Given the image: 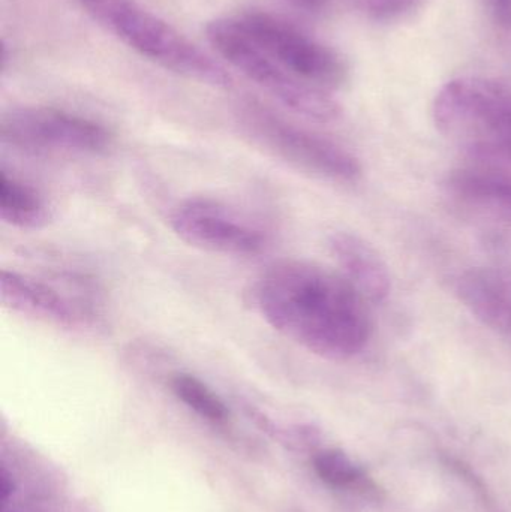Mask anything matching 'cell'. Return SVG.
Listing matches in <instances>:
<instances>
[{
  "label": "cell",
  "mask_w": 511,
  "mask_h": 512,
  "mask_svg": "<svg viewBox=\"0 0 511 512\" xmlns=\"http://www.w3.org/2000/svg\"><path fill=\"white\" fill-rule=\"evenodd\" d=\"M206 38L222 59L294 113L317 122H333L341 116V105L332 92L288 74L252 41L236 17L210 21Z\"/></svg>",
  "instance_id": "4"
},
{
  "label": "cell",
  "mask_w": 511,
  "mask_h": 512,
  "mask_svg": "<svg viewBox=\"0 0 511 512\" xmlns=\"http://www.w3.org/2000/svg\"><path fill=\"white\" fill-rule=\"evenodd\" d=\"M453 209L486 242L511 251V176L500 171L458 170L446 180Z\"/></svg>",
  "instance_id": "9"
},
{
  "label": "cell",
  "mask_w": 511,
  "mask_h": 512,
  "mask_svg": "<svg viewBox=\"0 0 511 512\" xmlns=\"http://www.w3.org/2000/svg\"><path fill=\"white\" fill-rule=\"evenodd\" d=\"M342 2L344 0H285V3L291 8L309 15V17H323Z\"/></svg>",
  "instance_id": "17"
},
{
  "label": "cell",
  "mask_w": 511,
  "mask_h": 512,
  "mask_svg": "<svg viewBox=\"0 0 511 512\" xmlns=\"http://www.w3.org/2000/svg\"><path fill=\"white\" fill-rule=\"evenodd\" d=\"M0 301L6 309L39 321L57 325L78 322L77 312L60 292L17 271H0Z\"/></svg>",
  "instance_id": "12"
},
{
  "label": "cell",
  "mask_w": 511,
  "mask_h": 512,
  "mask_svg": "<svg viewBox=\"0 0 511 512\" xmlns=\"http://www.w3.org/2000/svg\"><path fill=\"white\" fill-rule=\"evenodd\" d=\"M456 294L483 324L511 336V264L465 271L456 282Z\"/></svg>",
  "instance_id": "10"
},
{
  "label": "cell",
  "mask_w": 511,
  "mask_h": 512,
  "mask_svg": "<svg viewBox=\"0 0 511 512\" xmlns=\"http://www.w3.org/2000/svg\"><path fill=\"white\" fill-rule=\"evenodd\" d=\"M254 297L273 330L326 360H350L371 339L368 301L344 274L317 262H275L261 274Z\"/></svg>",
  "instance_id": "1"
},
{
  "label": "cell",
  "mask_w": 511,
  "mask_h": 512,
  "mask_svg": "<svg viewBox=\"0 0 511 512\" xmlns=\"http://www.w3.org/2000/svg\"><path fill=\"white\" fill-rule=\"evenodd\" d=\"M330 251L342 274L366 301L381 303L389 297L392 288L389 268L374 246L356 234L339 231L330 237Z\"/></svg>",
  "instance_id": "11"
},
{
  "label": "cell",
  "mask_w": 511,
  "mask_h": 512,
  "mask_svg": "<svg viewBox=\"0 0 511 512\" xmlns=\"http://www.w3.org/2000/svg\"><path fill=\"white\" fill-rule=\"evenodd\" d=\"M0 477H2V498L3 501H5V499L8 498L9 493L12 492V483L8 484L9 477L8 474H6L5 469H2V475H0Z\"/></svg>",
  "instance_id": "19"
},
{
  "label": "cell",
  "mask_w": 511,
  "mask_h": 512,
  "mask_svg": "<svg viewBox=\"0 0 511 512\" xmlns=\"http://www.w3.org/2000/svg\"><path fill=\"white\" fill-rule=\"evenodd\" d=\"M354 8L359 9L365 17L372 21L404 20L416 12L425 0H348Z\"/></svg>",
  "instance_id": "16"
},
{
  "label": "cell",
  "mask_w": 511,
  "mask_h": 512,
  "mask_svg": "<svg viewBox=\"0 0 511 512\" xmlns=\"http://www.w3.org/2000/svg\"><path fill=\"white\" fill-rule=\"evenodd\" d=\"M0 219L17 230L38 231L47 227L51 213L35 189L0 171Z\"/></svg>",
  "instance_id": "14"
},
{
  "label": "cell",
  "mask_w": 511,
  "mask_h": 512,
  "mask_svg": "<svg viewBox=\"0 0 511 512\" xmlns=\"http://www.w3.org/2000/svg\"><path fill=\"white\" fill-rule=\"evenodd\" d=\"M486 9L501 30L511 33V0H486Z\"/></svg>",
  "instance_id": "18"
},
{
  "label": "cell",
  "mask_w": 511,
  "mask_h": 512,
  "mask_svg": "<svg viewBox=\"0 0 511 512\" xmlns=\"http://www.w3.org/2000/svg\"><path fill=\"white\" fill-rule=\"evenodd\" d=\"M171 230L189 246L213 254L252 256L267 248V234L248 218L218 201L194 198L177 204Z\"/></svg>",
  "instance_id": "8"
},
{
  "label": "cell",
  "mask_w": 511,
  "mask_h": 512,
  "mask_svg": "<svg viewBox=\"0 0 511 512\" xmlns=\"http://www.w3.org/2000/svg\"><path fill=\"white\" fill-rule=\"evenodd\" d=\"M435 126L446 140L479 158L511 159V86L482 77L449 81L435 96Z\"/></svg>",
  "instance_id": "3"
},
{
  "label": "cell",
  "mask_w": 511,
  "mask_h": 512,
  "mask_svg": "<svg viewBox=\"0 0 511 512\" xmlns=\"http://www.w3.org/2000/svg\"><path fill=\"white\" fill-rule=\"evenodd\" d=\"M236 18L252 41L293 77L327 92L347 83L344 57L291 21L266 11L243 12Z\"/></svg>",
  "instance_id": "6"
},
{
  "label": "cell",
  "mask_w": 511,
  "mask_h": 512,
  "mask_svg": "<svg viewBox=\"0 0 511 512\" xmlns=\"http://www.w3.org/2000/svg\"><path fill=\"white\" fill-rule=\"evenodd\" d=\"M240 122L257 146L309 176L333 183H354L362 176L359 159L341 144L287 122L261 105H245Z\"/></svg>",
  "instance_id": "5"
},
{
  "label": "cell",
  "mask_w": 511,
  "mask_h": 512,
  "mask_svg": "<svg viewBox=\"0 0 511 512\" xmlns=\"http://www.w3.org/2000/svg\"><path fill=\"white\" fill-rule=\"evenodd\" d=\"M312 468L317 477L336 492L357 496L369 504L378 505L386 499L383 487L362 465L339 448H323L312 456Z\"/></svg>",
  "instance_id": "13"
},
{
  "label": "cell",
  "mask_w": 511,
  "mask_h": 512,
  "mask_svg": "<svg viewBox=\"0 0 511 512\" xmlns=\"http://www.w3.org/2000/svg\"><path fill=\"white\" fill-rule=\"evenodd\" d=\"M170 388L186 408L200 415L203 420L218 426L227 424L230 420V411L224 400L197 376L191 373H176L171 376Z\"/></svg>",
  "instance_id": "15"
},
{
  "label": "cell",
  "mask_w": 511,
  "mask_h": 512,
  "mask_svg": "<svg viewBox=\"0 0 511 512\" xmlns=\"http://www.w3.org/2000/svg\"><path fill=\"white\" fill-rule=\"evenodd\" d=\"M3 143L30 153L101 155L113 143L98 122L53 107H18L0 119Z\"/></svg>",
  "instance_id": "7"
},
{
  "label": "cell",
  "mask_w": 511,
  "mask_h": 512,
  "mask_svg": "<svg viewBox=\"0 0 511 512\" xmlns=\"http://www.w3.org/2000/svg\"><path fill=\"white\" fill-rule=\"evenodd\" d=\"M90 18L155 65L212 87H228L224 66L135 0H74Z\"/></svg>",
  "instance_id": "2"
}]
</instances>
